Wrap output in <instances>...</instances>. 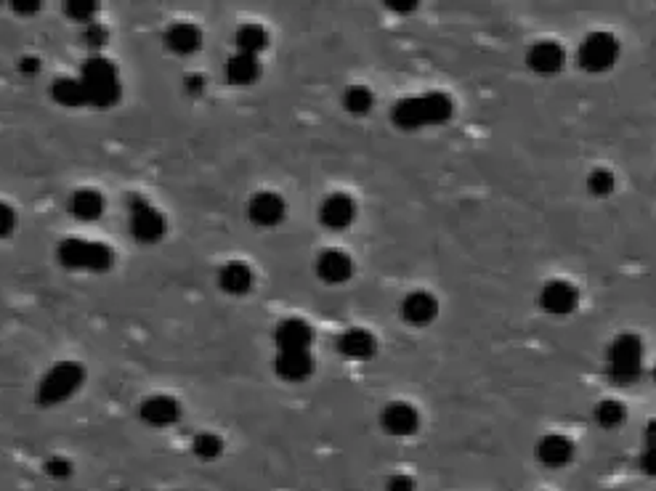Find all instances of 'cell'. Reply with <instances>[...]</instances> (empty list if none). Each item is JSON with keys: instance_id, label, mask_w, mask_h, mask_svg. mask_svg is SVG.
<instances>
[{"instance_id": "obj_14", "label": "cell", "mask_w": 656, "mask_h": 491, "mask_svg": "<svg viewBox=\"0 0 656 491\" xmlns=\"http://www.w3.org/2000/svg\"><path fill=\"white\" fill-rule=\"evenodd\" d=\"M526 65L537 74H558L566 65V54L556 40H537L526 51Z\"/></svg>"}, {"instance_id": "obj_26", "label": "cell", "mask_w": 656, "mask_h": 491, "mask_svg": "<svg viewBox=\"0 0 656 491\" xmlns=\"http://www.w3.org/2000/svg\"><path fill=\"white\" fill-rule=\"evenodd\" d=\"M372 107H375V93H372L367 85H349V88L343 90V109H346L349 115L362 117V115H369V112H372Z\"/></svg>"}, {"instance_id": "obj_28", "label": "cell", "mask_w": 656, "mask_h": 491, "mask_svg": "<svg viewBox=\"0 0 656 491\" xmlns=\"http://www.w3.org/2000/svg\"><path fill=\"white\" fill-rule=\"evenodd\" d=\"M595 420H598L600 427H617L625 420V407L619 401H614V399H603L595 407Z\"/></svg>"}, {"instance_id": "obj_17", "label": "cell", "mask_w": 656, "mask_h": 491, "mask_svg": "<svg viewBox=\"0 0 656 491\" xmlns=\"http://www.w3.org/2000/svg\"><path fill=\"white\" fill-rule=\"evenodd\" d=\"M274 372L288 383H303L314 375L311 351H280L274 358Z\"/></svg>"}, {"instance_id": "obj_13", "label": "cell", "mask_w": 656, "mask_h": 491, "mask_svg": "<svg viewBox=\"0 0 656 491\" xmlns=\"http://www.w3.org/2000/svg\"><path fill=\"white\" fill-rule=\"evenodd\" d=\"M274 343L280 351H311V343H314V330L308 322L290 316V319H282L274 330Z\"/></svg>"}, {"instance_id": "obj_30", "label": "cell", "mask_w": 656, "mask_h": 491, "mask_svg": "<svg viewBox=\"0 0 656 491\" xmlns=\"http://www.w3.org/2000/svg\"><path fill=\"white\" fill-rule=\"evenodd\" d=\"M65 11L70 13V19H74V22H91L93 13L99 11V3H93V0H73V3L65 5Z\"/></svg>"}, {"instance_id": "obj_33", "label": "cell", "mask_w": 656, "mask_h": 491, "mask_svg": "<svg viewBox=\"0 0 656 491\" xmlns=\"http://www.w3.org/2000/svg\"><path fill=\"white\" fill-rule=\"evenodd\" d=\"M46 470H48L51 478H67L70 470H73V465H70V460H65V457H51V460L46 462Z\"/></svg>"}, {"instance_id": "obj_37", "label": "cell", "mask_w": 656, "mask_h": 491, "mask_svg": "<svg viewBox=\"0 0 656 491\" xmlns=\"http://www.w3.org/2000/svg\"><path fill=\"white\" fill-rule=\"evenodd\" d=\"M391 11H399V13H412L418 8V3H388Z\"/></svg>"}, {"instance_id": "obj_22", "label": "cell", "mask_w": 656, "mask_h": 491, "mask_svg": "<svg viewBox=\"0 0 656 491\" xmlns=\"http://www.w3.org/2000/svg\"><path fill=\"white\" fill-rule=\"evenodd\" d=\"M70 212H73L77 220L82 223H91L96 218H101L104 212V197L93 189H77L70 200Z\"/></svg>"}, {"instance_id": "obj_10", "label": "cell", "mask_w": 656, "mask_h": 491, "mask_svg": "<svg viewBox=\"0 0 656 491\" xmlns=\"http://www.w3.org/2000/svg\"><path fill=\"white\" fill-rule=\"evenodd\" d=\"M316 277L324 281V284H346V281L354 277V258L338 247H327L316 255Z\"/></svg>"}, {"instance_id": "obj_38", "label": "cell", "mask_w": 656, "mask_h": 491, "mask_svg": "<svg viewBox=\"0 0 656 491\" xmlns=\"http://www.w3.org/2000/svg\"><path fill=\"white\" fill-rule=\"evenodd\" d=\"M13 8H16V11H22V13H32V11H38V8H40V3H13Z\"/></svg>"}, {"instance_id": "obj_27", "label": "cell", "mask_w": 656, "mask_h": 491, "mask_svg": "<svg viewBox=\"0 0 656 491\" xmlns=\"http://www.w3.org/2000/svg\"><path fill=\"white\" fill-rule=\"evenodd\" d=\"M614 189H617V178H614L611 170H606V168H595V170L587 176V192H590L592 197H609V194H614Z\"/></svg>"}, {"instance_id": "obj_32", "label": "cell", "mask_w": 656, "mask_h": 491, "mask_svg": "<svg viewBox=\"0 0 656 491\" xmlns=\"http://www.w3.org/2000/svg\"><path fill=\"white\" fill-rule=\"evenodd\" d=\"M13 228H16V212H13L11 205L0 202V239L11 237V234H13Z\"/></svg>"}, {"instance_id": "obj_39", "label": "cell", "mask_w": 656, "mask_h": 491, "mask_svg": "<svg viewBox=\"0 0 656 491\" xmlns=\"http://www.w3.org/2000/svg\"><path fill=\"white\" fill-rule=\"evenodd\" d=\"M391 491H410V481H407V478H396V481H391Z\"/></svg>"}, {"instance_id": "obj_11", "label": "cell", "mask_w": 656, "mask_h": 491, "mask_svg": "<svg viewBox=\"0 0 656 491\" xmlns=\"http://www.w3.org/2000/svg\"><path fill=\"white\" fill-rule=\"evenodd\" d=\"M357 220V202L349 194H330L319 205V223L330 231H343Z\"/></svg>"}, {"instance_id": "obj_4", "label": "cell", "mask_w": 656, "mask_h": 491, "mask_svg": "<svg viewBox=\"0 0 656 491\" xmlns=\"http://www.w3.org/2000/svg\"><path fill=\"white\" fill-rule=\"evenodd\" d=\"M59 263L65 269L73 271H109L115 263V253L112 247L101 245V242H91V239H65L59 245Z\"/></svg>"}, {"instance_id": "obj_36", "label": "cell", "mask_w": 656, "mask_h": 491, "mask_svg": "<svg viewBox=\"0 0 656 491\" xmlns=\"http://www.w3.org/2000/svg\"><path fill=\"white\" fill-rule=\"evenodd\" d=\"M19 70L24 72V74H35V72L40 70V62H38L35 56H24V59L19 62Z\"/></svg>"}, {"instance_id": "obj_16", "label": "cell", "mask_w": 656, "mask_h": 491, "mask_svg": "<svg viewBox=\"0 0 656 491\" xmlns=\"http://www.w3.org/2000/svg\"><path fill=\"white\" fill-rule=\"evenodd\" d=\"M380 425L388 435H412L420 425V415L407 401H391L380 412Z\"/></svg>"}, {"instance_id": "obj_3", "label": "cell", "mask_w": 656, "mask_h": 491, "mask_svg": "<svg viewBox=\"0 0 656 491\" xmlns=\"http://www.w3.org/2000/svg\"><path fill=\"white\" fill-rule=\"evenodd\" d=\"M609 377L617 385H633L643 375V340L635 332H622L614 338L606 353Z\"/></svg>"}, {"instance_id": "obj_5", "label": "cell", "mask_w": 656, "mask_h": 491, "mask_svg": "<svg viewBox=\"0 0 656 491\" xmlns=\"http://www.w3.org/2000/svg\"><path fill=\"white\" fill-rule=\"evenodd\" d=\"M82 383H85V369L77 361H59L40 380L38 401L46 404V407L62 404V401L73 399L74 393L82 388Z\"/></svg>"}, {"instance_id": "obj_7", "label": "cell", "mask_w": 656, "mask_h": 491, "mask_svg": "<svg viewBox=\"0 0 656 491\" xmlns=\"http://www.w3.org/2000/svg\"><path fill=\"white\" fill-rule=\"evenodd\" d=\"M131 231L142 245H157L168 234V220L165 215L151 208L144 200H134L131 208Z\"/></svg>"}, {"instance_id": "obj_1", "label": "cell", "mask_w": 656, "mask_h": 491, "mask_svg": "<svg viewBox=\"0 0 656 491\" xmlns=\"http://www.w3.org/2000/svg\"><path fill=\"white\" fill-rule=\"evenodd\" d=\"M454 115V101L444 90H431L423 96L399 99L391 109V123L401 131H420L431 125H444Z\"/></svg>"}, {"instance_id": "obj_21", "label": "cell", "mask_w": 656, "mask_h": 491, "mask_svg": "<svg viewBox=\"0 0 656 491\" xmlns=\"http://www.w3.org/2000/svg\"><path fill=\"white\" fill-rule=\"evenodd\" d=\"M261 77V62L258 56H247V54H234L226 62V80L231 85H253Z\"/></svg>"}, {"instance_id": "obj_19", "label": "cell", "mask_w": 656, "mask_h": 491, "mask_svg": "<svg viewBox=\"0 0 656 491\" xmlns=\"http://www.w3.org/2000/svg\"><path fill=\"white\" fill-rule=\"evenodd\" d=\"M165 46H168L173 54H178V56H189V54L200 51V46H203V32H200V27H194V24H189V22H178V24H173V27L165 32Z\"/></svg>"}, {"instance_id": "obj_9", "label": "cell", "mask_w": 656, "mask_h": 491, "mask_svg": "<svg viewBox=\"0 0 656 491\" xmlns=\"http://www.w3.org/2000/svg\"><path fill=\"white\" fill-rule=\"evenodd\" d=\"M288 215V205L277 192H258L250 197L247 202V218L250 223L261 226V228H274L285 220Z\"/></svg>"}, {"instance_id": "obj_2", "label": "cell", "mask_w": 656, "mask_h": 491, "mask_svg": "<svg viewBox=\"0 0 656 491\" xmlns=\"http://www.w3.org/2000/svg\"><path fill=\"white\" fill-rule=\"evenodd\" d=\"M80 82L85 88L88 104H93V107H112L123 96L120 72H117V67L109 59H104V56H93V59H88L82 65Z\"/></svg>"}, {"instance_id": "obj_35", "label": "cell", "mask_w": 656, "mask_h": 491, "mask_svg": "<svg viewBox=\"0 0 656 491\" xmlns=\"http://www.w3.org/2000/svg\"><path fill=\"white\" fill-rule=\"evenodd\" d=\"M186 90H189L192 96L203 93V90H205V77H203V74H189V77H186Z\"/></svg>"}, {"instance_id": "obj_18", "label": "cell", "mask_w": 656, "mask_h": 491, "mask_svg": "<svg viewBox=\"0 0 656 491\" xmlns=\"http://www.w3.org/2000/svg\"><path fill=\"white\" fill-rule=\"evenodd\" d=\"M139 415L151 427H168V425L178 422L181 407H178V401L173 396H149V399L142 401Z\"/></svg>"}, {"instance_id": "obj_12", "label": "cell", "mask_w": 656, "mask_h": 491, "mask_svg": "<svg viewBox=\"0 0 656 491\" xmlns=\"http://www.w3.org/2000/svg\"><path fill=\"white\" fill-rule=\"evenodd\" d=\"M399 311L410 327H428L438 316V300L426 289H412L404 295Z\"/></svg>"}, {"instance_id": "obj_29", "label": "cell", "mask_w": 656, "mask_h": 491, "mask_svg": "<svg viewBox=\"0 0 656 491\" xmlns=\"http://www.w3.org/2000/svg\"><path fill=\"white\" fill-rule=\"evenodd\" d=\"M220 449H223V441H220L219 435H213V433H200V435L194 438V454L203 457V460H213V457H219Z\"/></svg>"}, {"instance_id": "obj_6", "label": "cell", "mask_w": 656, "mask_h": 491, "mask_svg": "<svg viewBox=\"0 0 656 491\" xmlns=\"http://www.w3.org/2000/svg\"><path fill=\"white\" fill-rule=\"evenodd\" d=\"M619 59V40L611 32H590L577 48V62L584 72L611 70Z\"/></svg>"}, {"instance_id": "obj_24", "label": "cell", "mask_w": 656, "mask_h": 491, "mask_svg": "<svg viewBox=\"0 0 656 491\" xmlns=\"http://www.w3.org/2000/svg\"><path fill=\"white\" fill-rule=\"evenodd\" d=\"M51 96L62 107H82V104H88V96H85V88H82L80 77H59V80H54Z\"/></svg>"}, {"instance_id": "obj_40", "label": "cell", "mask_w": 656, "mask_h": 491, "mask_svg": "<svg viewBox=\"0 0 656 491\" xmlns=\"http://www.w3.org/2000/svg\"><path fill=\"white\" fill-rule=\"evenodd\" d=\"M654 380H656V366H654Z\"/></svg>"}, {"instance_id": "obj_15", "label": "cell", "mask_w": 656, "mask_h": 491, "mask_svg": "<svg viewBox=\"0 0 656 491\" xmlns=\"http://www.w3.org/2000/svg\"><path fill=\"white\" fill-rule=\"evenodd\" d=\"M338 353L351 361H369L377 353V338L365 327H349L338 335Z\"/></svg>"}, {"instance_id": "obj_31", "label": "cell", "mask_w": 656, "mask_h": 491, "mask_svg": "<svg viewBox=\"0 0 656 491\" xmlns=\"http://www.w3.org/2000/svg\"><path fill=\"white\" fill-rule=\"evenodd\" d=\"M643 468L656 476V420L646 427V452H643Z\"/></svg>"}, {"instance_id": "obj_25", "label": "cell", "mask_w": 656, "mask_h": 491, "mask_svg": "<svg viewBox=\"0 0 656 491\" xmlns=\"http://www.w3.org/2000/svg\"><path fill=\"white\" fill-rule=\"evenodd\" d=\"M539 460L550 468H558V465H566L569 457H572V441L564 438V435H545L539 441Z\"/></svg>"}, {"instance_id": "obj_23", "label": "cell", "mask_w": 656, "mask_h": 491, "mask_svg": "<svg viewBox=\"0 0 656 491\" xmlns=\"http://www.w3.org/2000/svg\"><path fill=\"white\" fill-rule=\"evenodd\" d=\"M234 43H237V54L258 56L269 46V32L261 24H242L234 35Z\"/></svg>"}, {"instance_id": "obj_20", "label": "cell", "mask_w": 656, "mask_h": 491, "mask_svg": "<svg viewBox=\"0 0 656 491\" xmlns=\"http://www.w3.org/2000/svg\"><path fill=\"white\" fill-rule=\"evenodd\" d=\"M219 284L223 292L229 295H247L255 284V277H253V269L242 261H231L226 266H220L219 271Z\"/></svg>"}, {"instance_id": "obj_34", "label": "cell", "mask_w": 656, "mask_h": 491, "mask_svg": "<svg viewBox=\"0 0 656 491\" xmlns=\"http://www.w3.org/2000/svg\"><path fill=\"white\" fill-rule=\"evenodd\" d=\"M85 43H88V46H93V48L104 46V43H107V30H104V27H99V24H91V27L85 30Z\"/></svg>"}, {"instance_id": "obj_8", "label": "cell", "mask_w": 656, "mask_h": 491, "mask_svg": "<svg viewBox=\"0 0 656 491\" xmlns=\"http://www.w3.org/2000/svg\"><path fill=\"white\" fill-rule=\"evenodd\" d=\"M539 306L550 316H569L580 306V289L566 280H550L539 289Z\"/></svg>"}]
</instances>
